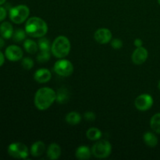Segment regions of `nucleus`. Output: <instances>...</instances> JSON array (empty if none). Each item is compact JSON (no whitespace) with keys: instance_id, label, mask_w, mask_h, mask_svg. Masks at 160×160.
Segmentation results:
<instances>
[{"instance_id":"f257e3e1","label":"nucleus","mask_w":160,"mask_h":160,"mask_svg":"<svg viewBox=\"0 0 160 160\" xmlns=\"http://www.w3.org/2000/svg\"><path fill=\"white\" fill-rule=\"evenodd\" d=\"M56 100V93L52 88H41L34 95V106L41 111L46 110Z\"/></svg>"},{"instance_id":"f03ea898","label":"nucleus","mask_w":160,"mask_h":160,"mask_svg":"<svg viewBox=\"0 0 160 160\" xmlns=\"http://www.w3.org/2000/svg\"><path fill=\"white\" fill-rule=\"evenodd\" d=\"M25 31L27 34L32 38L44 37L48 32V25L45 20L38 17H31L25 24Z\"/></svg>"},{"instance_id":"7ed1b4c3","label":"nucleus","mask_w":160,"mask_h":160,"mask_svg":"<svg viewBox=\"0 0 160 160\" xmlns=\"http://www.w3.org/2000/svg\"><path fill=\"white\" fill-rule=\"evenodd\" d=\"M71 48L70 40L66 36H58L52 44L51 52L58 59H63L69 55Z\"/></svg>"},{"instance_id":"20e7f679","label":"nucleus","mask_w":160,"mask_h":160,"mask_svg":"<svg viewBox=\"0 0 160 160\" xmlns=\"http://www.w3.org/2000/svg\"><path fill=\"white\" fill-rule=\"evenodd\" d=\"M9 18L17 24L23 23L30 15V9L25 5H18L9 9Z\"/></svg>"},{"instance_id":"39448f33","label":"nucleus","mask_w":160,"mask_h":160,"mask_svg":"<svg viewBox=\"0 0 160 160\" xmlns=\"http://www.w3.org/2000/svg\"><path fill=\"white\" fill-rule=\"evenodd\" d=\"M112 152V145L107 140L96 141L92 148V152L95 157L98 159H105L110 156Z\"/></svg>"},{"instance_id":"423d86ee","label":"nucleus","mask_w":160,"mask_h":160,"mask_svg":"<svg viewBox=\"0 0 160 160\" xmlns=\"http://www.w3.org/2000/svg\"><path fill=\"white\" fill-rule=\"evenodd\" d=\"M8 154L15 159H25L29 156V149L28 146L21 142L12 143L8 147Z\"/></svg>"},{"instance_id":"0eeeda50","label":"nucleus","mask_w":160,"mask_h":160,"mask_svg":"<svg viewBox=\"0 0 160 160\" xmlns=\"http://www.w3.org/2000/svg\"><path fill=\"white\" fill-rule=\"evenodd\" d=\"M54 71L61 77H69L73 73V66L70 61L61 59L55 62Z\"/></svg>"},{"instance_id":"6e6552de","label":"nucleus","mask_w":160,"mask_h":160,"mask_svg":"<svg viewBox=\"0 0 160 160\" xmlns=\"http://www.w3.org/2000/svg\"><path fill=\"white\" fill-rule=\"evenodd\" d=\"M153 102L154 101L151 95L148 94H142L136 98L134 101V106L139 111L145 112L151 109L152 106H153Z\"/></svg>"},{"instance_id":"1a4fd4ad","label":"nucleus","mask_w":160,"mask_h":160,"mask_svg":"<svg viewBox=\"0 0 160 160\" xmlns=\"http://www.w3.org/2000/svg\"><path fill=\"white\" fill-rule=\"evenodd\" d=\"M23 50L15 45L8 46L5 51V56L11 62H17L23 58Z\"/></svg>"},{"instance_id":"9d476101","label":"nucleus","mask_w":160,"mask_h":160,"mask_svg":"<svg viewBox=\"0 0 160 160\" xmlns=\"http://www.w3.org/2000/svg\"><path fill=\"white\" fill-rule=\"evenodd\" d=\"M112 36V32L107 28H99L95 31L94 34L95 40L102 45L108 44L109 42H111Z\"/></svg>"},{"instance_id":"9b49d317","label":"nucleus","mask_w":160,"mask_h":160,"mask_svg":"<svg viewBox=\"0 0 160 160\" xmlns=\"http://www.w3.org/2000/svg\"><path fill=\"white\" fill-rule=\"evenodd\" d=\"M148 56V50L143 46L138 47L136 48L133 52L131 59H132L133 62L136 65H142L145 61L147 60Z\"/></svg>"},{"instance_id":"f8f14e48","label":"nucleus","mask_w":160,"mask_h":160,"mask_svg":"<svg viewBox=\"0 0 160 160\" xmlns=\"http://www.w3.org/2000/svg\"><path fill=\"white\" fill-rule=\"evenodd\" d=\"M34 78L38 83L44 84V83L48 82L51 80L52 73L48 69L41 68L36 70L34 75Z\"/></svg>"},{"instance_id":"ddd939ff","label":"nucleus","mask_w":160,"mask_h":160,"mask_svg":"<svg viewBox=\"0 0 160 160\" xmlns=\"http://www.w3.org/2000/svg\"><path fill=\"white\" fill-rule=\"evenodd\" d=\"M61 152L62 150L60 146L56 143H52L47 149V157L51 160L58 159L60 157Z\"/></svg>"},{"instance_id":"4468645a","label":"nucleus","mask_w":160,"mask_h":160,"mask_svg":"<svg viewBox=\"0 0 160 160\" xmlns=\"http://www.w3.org/2000/svg\"><path fill=\"white\" fill-rule=\"evenodd\" d=\"M92 154V150L88 147L85 146V145H81V146H79L77 148L75 156L78 159L87 160L90 159Z\"/></svg>"},{"instance_id":"2eb2a0df","label":"nucleus","mask_w":160,"mask_h":160,"mask_svg":"<svg viewBox=\"0 0 160 160\" xmlns=\"http://www.w3.org/2000/svg\"><path fill=\"white\" fill-rule=\"evenodd\" d=\"M45 150V145L42 141H38L35 142L31 147L30 152L31 155L34 157H38L41 156L44 153Z\"/></svg>"},{"instance_id":"dca6fc26","label":"nucleus","mask_w":160,"mask_h":160,"mask_svg":"<svg viewBox=\"0 0 160 160\" xmlns=\"http://www.w3.org/2000/svg\"><path fill=\"white\" fill-rule=\"evenodd\" d=\"M13 28L9 22H3L0 25V34L3 38L9 39L12 37L13 34Z\"/></svg>"},{"instance_id":"f3484780","label":"nucleus","mask_w":160,"mask_h":160,"mask_svg":"<svg viewBox=\"0 0 160 160\" xmlns=\"http://www.w3.org/2000/svg\"><path fill=\"white\" fill-rule=\"evenodd\" d=\"M70 98V93L66 88H61L56 93V101L60 104H65Z\"/></svg>"},{"instance_id":"a211bd4d","label":"nucleus","mask_w":160,"mask_h":160,"mask_svg":"<svg viewBox=\"0 0 160 160\" xmlns=\"http://www.w3.org/2000/svg\"><path fill=\"white\" fill-rule=\"evenodd\" d=\"M143 139L145 143L151 148H154L158 144V138L152 132L148 131V132L145 133L143 136Z\"/></svg>"},{"instance_id":"6ab92c4d","label":"nucleus","mask_w":160,"mask_h":160,"mask_svg":"<svg viewBox=\"0 0 160 160\" xmlns=\"http://www.w3.org/2000/svg\"><path fill=\"white\" fill-rule=\"evenodd\" d=\"M23 48L26 50L27 52L30 54H35L38 50V45L37 42L31 39H27L23 42Z\"/></svg>"},{"instance_id":"aec40b11","label":"nucleus","mask_w":160,"mask_h":160,"mask_svg":"<svg viewBox=\"0 0 160 160\" xmlns=\"http://www.w3.org/2000/svg\"><path fill=\"white\" fill-rule=\"evenodd\" d=\"M102 135V131L97 128H91L86 132V136L91 141H98L101 138Z\"/></svg>"},{"instance_id":"412c9836","label":"nucleus","mask_w":160,"mask_h":160,"mask_svg":"<svg viewBox=\"0 0 160 160\" xmlns=\"http://www.w3.org/2000/svg\"><path fill=\"white\" fill-rule=\"evenodd\" d=\"M66 122L70 125H77L81 122V117L78 112H70L66 116Z\"/></svg>"},{"instance_id":"4be33fe9","label":"nucleus","mask_w":160,"mask_h":160,"mask_svg":"<svg viewBox=\"0 0 160 160\" xmlns=\"http://www.w3.org/2000/svg\"><path fill=\"white\" fill-rule=\"evenodd\" d=\"M150 127L157 134H160V112L153 115L150 120Z\"/></svg>"},{"instance_id":"5701e85b","label":"nucleus","mask_w":160,"mask_h":160,"mask_svg":"<svg viewBox=\"0 0 160 160\" xmlns=\"http://www.w3.org/2000/svg\"><path fill=\"white\" fill-rule=\"evenodd\" d=\"M38 45L40 51H50L51 50L52 45L50 43V41L46 38H40V39L38 42Z\"/></svg>"},{"instance_id":"b1692460","label":"nucleus","mask_w":160,"mask_h":160,"mask_svg":"<svg viewBox=\"0 0 160 160\" xmlns=\"http://www.w3.org/2000/svg\"><path fill=\"white\" fill-rule=\"evenodd\" d=\"M26 31L25 30L21 29V28H19V29H17L13 32V34H12V40L15 42H21L26 38Z\"/></svg>"},{"instance_id":"393cba45","label":"nucleus","mask_w":160,"mask_h":160,"mask_svg":"<svg viewBox=\"0 0 160 160\" xmlns=\"http://www.w3.org/2000/svg\"><path fill=\"white\" fill-rule=\"evenodd\" d=\"M51 55H50L49 51H41L39 54L37 56V61L40 63H45L47 62L50 59Z\"/></svg>"},{"instance_id":"a878e982","label":"nucleus","mask_w":160,"mask_h":160,"mask_svg":"<svg viewBox=\"0 0 160 160\" xmlns=\"http://www.w3.org/2000/svg\"><path fill=\"white\" fill-rule=\"evenodd\" d=\"M21 65L23 69H25V70H29L33 68V67H34V61H33V59H31V58L25 57L22 59Z\"/></svg>"},{"instance_id":"bb28decb","label":"nucleus","mask_w":160,"mask_h":160,"mask_svg":"<svg viewBox=\"0 0 160 160\" xmlns=\"http://www.w3.org/2000/svg\"><path fill=\"white\" fill-rule=\"evenodd\" d=\"M111 45L114 49H120L123 47V42L119 38H115L111 42Z\"/></svg>"},{"instance_id":"cd10ccee","label":"nucleus","mask_w":160,"mask_h":160,"mask_svg":"<svg viewBox=\"0 0 160 160\" xmlns=\"http://www.w3.org/2000/svg\"><path fill=\"white\" fill-rule=\"evenodd\" d=\"M84 118L85 119L88 121H94L96 118V116L94 113L93 112H91V111H88V112H86L84 115Z\"/></svg>"},{"instance_id":"c85d7f7f","label":"nucleus","mask_w":160,"mask_h":160,"mask_svg":"<svg viewBox=\"0 0 160 160\" xmlns=\"http://www.w3.org/2000/svg\"><path fill=\"white\" fill-rule=\"evenodd\" d=\"M6 15H7V12H6V8L0 6V21H2L3 20H5Z\"/></svg>"},{"instance_id":"c756f323","label":"nucleus","mask_w":160,"mask_h":160,"mask_svg":"<svg viewBox=\"0 0 160 160\" xmlns=\"http://www.w3.org/2000/svg\"><path fill=\"white\" fill-rule=\"evenodd\" d=\"M134 45H135L137 48H138V47H142V45H143V42H142V39L140 38H137L134 40Z\"/></svg>"},{"instance_id":"7c9ffc66","label":"nucleus","mask_w":160,"mask_h":160,"mask_svg":"<svg viewBox=\"0 0 160 160\" xmlns=\"http://www.w3.org/2000/svg\"><path fill=\"white\" fill-rule=\"evenodd\" d=\"M5 62V55L0 51V67L4 64Z\"/></svg>"},{"instance_id":"2f4dec72","label":"nucleus","mask_w":160,"mask_h":160,"mask_svg":"<svg viewBox=\"0 0 160 160\" xmlns=\"http://www.w3.org/2000/svg\"><path fill=\"white\" fill-rule=\"evenodd\" d=\"M4 45H5V42H4V40H3L2 38L0 37V48H2V47L4 46Z\"/></svg>"},{"instance_id":"473e14b6","label":"nucleus","mask_w":160,"mask_h":160,"mask_svg":"<svg viewBox=\"0 0 160 160\" xmlns=\"http://www.w3.org/2000/svg\"><path fill=\"white\" fill-rule=\"evenodd\" d=\"M6 0H0V6H2V4H4L6 2Z\"/></svg>"},{"instance_id":"72a5a7b5","label":"nucleus","mask_w":160,"mask_h":160,"mask_svg":"<svg viewBox=\"0 0 160 160\" xmlns=\"http://www.w3.org/2000/svg\"><path fill=\"white\" fill-rule=\"evenodd\" d=\"M158 87H159V89L160 90V81H159V85H158Z\"/></svg>"},{"instance_id":"f704fd0d","label":"nucleus","mask_w":160,"mask_h":160,"mask_svg":"<svg viewBox=\"0 0 160 160\" xmlns=\"http://www.w3.org/2000/svg\"><path fill=\"white\" fill-rule=\"evenodd\" d=\"M158 2H159V4L160 5V0H158Z\"/></svg>"}]
</instances>
